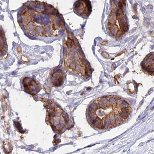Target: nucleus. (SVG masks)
I'll list each match as a JSON object with an SVG mask.
<instances>
[{"label": "nucleus", "mask_w": 154, "mask_h": 154, "mask_svg": "<svg viewBox=\"0 0 154 154\" xmlns=\"http://www.w3.org/2000/svg\"><path fill=\"white\" fill-rule=\"evenodd\" d=\"M19 25L30 36L37 38H56L65 28V23L58 11L47 3L28 1L18 13Z\"/></svg>", "instance_id": "f257e3e1"}, {"label": "nucleus", "mask_w": 154, "mask_h": 154, "mask_svg": "<svg viewBox=\"0 0 154 154\" xmlns=\"http://www.w3.org/2000/svg\"><path fill=\"white\" fill-rule=\"evenodd\" d=\"M132 112L126 100L115 95L98 98L88 107L87 118L91 126L106 130L119 126L127 120Z\"/></svg>", "instance_id": "f03ea898"}, {"label": "nucleus", "mask_w": 154, "mask_h": 154, "mask_svg": "<svg viewBox=\"0 0 154 154\" xmlns=\"http://www.w3.org/2000/svg\"><path fill=\"white\" fill-rule=\"evenodd\" d=\"M73 11L77 16L83 18H88L92 11L90 0H77L73 5Z\"/></svg>", "instance_id": "7ed1b4c3"}, {"label": "nucleus", "mask_w": 154, "mask_h": 154, "mask_svg": "<svg viewBox=\"0 0 154 154\" xmlns=\"http://www.w3.org/2000/svg\"><path fill=\"white\" fill-rule=\"evenodd\" d=\"M143 71L150 75H154V52L149 53L141 62Z\"/></svg>", "instance_id": "20e7f679"}, {"label": "nucleus", "mask_w": 154, "mask_h": 154, "mask_svg": "<svg viewBox=\"0 0 154 154\" xmlns=\"http://www.w3.org/2000/svg\"><path fill=\"white\" fill-rule=\"evenodd\" d=\"M24 89L31 94H36L37 93L38 84L35 80L30 78L26 77L24 80Z\"/></svg>", "instance_id": "39448f33"}, {"label": "nucleus", "mask_w": 154, "mask_h": 154, "mask_svg": "<svg viewBox=\"0 0 154 154\" xmlns=\"http://www.w3.org/2000/svg\"><path fill=\"white\" fill-rule=\"evenodd\" d=\"M63 79V74L60 70H58L54 72L52 75V80L55 84H61Z\"/></svg>", "instance_id": "423d86ee"}, {"label": "nucleus", "mask_w": 154, "mask_h": 154, "mask_svg": "<svg viewBox=\"0 0 154 154\" xmlns=\"http://www.w3.org/2000/svg\"><path fill=\"white\" fill-rule=\"evenodd\" d=\"M12 145L11 143L9 142L5 141V143H4V147L5 148V149H7L8 147V152H10L12 151V149H13V148H12Z\"/></svg>", "instance_id": "0eeeda50"}]
</instances>
